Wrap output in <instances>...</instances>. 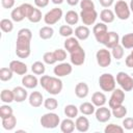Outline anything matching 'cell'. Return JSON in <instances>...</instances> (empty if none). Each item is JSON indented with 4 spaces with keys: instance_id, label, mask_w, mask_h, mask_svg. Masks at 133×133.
Instances as JSON below:
<instances>
[{
    "instance_id": "6da1fadb",
    "label": "cell",
    "mask_w": 133,
    "mask_h": 133,
    "mask_svg": "<svg viewBox=\"0 0 133 133\" xmlns=\"http://www.w3.org/2000/svg\"><path fill=\"white\" fill-rule=\"evenodd\" d=\"M30 42H31V39H29V38L22 37V36H17L16 54L19 58H27L30 55V53H31Z\"/></svg>"
},
{
    "instance_id": "7a4b0ae2",
    "label": "cell",
    "mask_w": 133,
    "mask_h": 133,
    "mask_svg": "<svg viewBox=\"0 0 133 133\" xmlns=\"http://www.w3.org/2000/svg\"><path fill=\"white\" fill-rule=\"evenodd\" d=\"M39 123L45 129H54L60 125V117L54 112H48L41 116Z\"/></svg>"
},
{
    "instance_id": "3957f363",
    "label": "cell",
    "mask_w": 133,
    "mask_h": 133,
    "mask_svg": "<svg viewBox=\"0 0 133 133\" xmlns=\"http://www.w3.org/2000/svg\"><path fill=\"white\" fill-rule=\"evenodd\" d=\"M99 85L103 91H112L115 88L116 80L110 73H104L99 77Z\"/></svg>"
},
{
    "instance_id": "277c9868",
    "label": "cell",
    "mask_w": 133,
    "mask_h": 133,
    "mask_svg": "<svg viewBox=\"0 0 133 133\" xmlns=\"http://www.w3.org/2000/svg\"><path fill=\"white\" fill-rule=\"evenodd\" d=\"M114 14L119 20H128L131 15V9L126 0H118L114 4Z\"/></svg>"
},
{
    "instance_id": "5b68a950",
    "label": "cell",
    "mask_w": 133,
    "mask_h": 133,
    "mask_svg": "<svg viewBox=\"0 0 133 133\" xmlns=\"http://www.w3.org/2000/svg\"><path fill=\"white\" fill-rule=\"evenodd\" d=\"M116 83L125 91H131L133 89V78L126 72H118L116 74Z\"/></svg>"
},
{
    "instance_id": "8992f818",
    "label": "cell",
    "mask_w": 133,
    "mask_h": 133,
    "mask_svg": "<svg viewBox=\"0 0 133 133\" xmlns=\"http://www.w3.org/2000/svg\"><path fill=\"white\" fill-rule=\"evenodd\" d=\"M92 33L95 35L96 41L99 44L104 45L105 44V41H106V37H107V34H108V27H107V25L105 23L99 22L96 25H94V27H92Z\"/></svg>"
},
{
    "instance_id": "52a82bcc",
    "label": "cell",
    "mask_w": 133,
    "mask_h": 133,
    "mask_svg": "<svg viewBox=\"0 0 133 133\" xmlns=\"http://www.w3.org/2000/svg\"><path fill=\"white\" fill-rule=\"evenodd\" d=\"M62 87H63V84H62L61 79L59 77H56V76L55 77H52L51 76V78L49 79V81L46 84V86H45L44 89L48 94L53 95V96H56V95H58V94L61 92Z\"/></svg>"
},
{
    "instance_id": "ba28073f",
    "label": "cell",
    "mask_w": 133,
    "mask_h": 133,
    "mask_svg": "<svg viewBox=\"0 0 133 133\" xmlns=\"http://www.w3.org/2000/svg\"><path fill=\"white\" fill-rule=\"evenodd\" d=\"M96 59H97V63L99 64V66L107 68L111 64V60H112L111 52L107 48H102L97 51Z\"/></svg>"
},
{
    "instance_id": "9c48e42d",
    "label": "cell",
    "mask_w": 133,
    "mask_h": 133,
    "mask_svg": "<svg viewBox=\"0 0 133 133\" xmlns=\"http://www.w3.org/2000/svg\"><path fill=\"white\" fill-rule=\"evenodd\" d=\"M61 18H62V9L59 7H54L50 9L48 12H46V15L44 16V22L47 25H54L58 21H60Z\"/></svg>"
},
{
    "instance_id": "30bf717a",
    "label": "cell",
    "mask_w": 133,
    "mask_h": 133,
    "mask_svg": "<svg viewBox=\"0 0 133 133\" xmlns=\"http://www.w3.org/2000/svg\"><path fill=\"white\" fill-rule=\"evenodd\" d=\"M124 101H125V90H123L122 88H114L108 101L109 108L112 109L118 105H122Z\"/></svg>"
},
{
    "instance_id": "8fae6325",
    "label": "cell",
    "mask_w": 133,
    "mask_h": 133,
    "mask_svg": "<svg viewBox=\"0 0 133 133\" xmlns=\"http://www.w3.org/2000/svg\"><path fill=\"white\" fill-rule=\"evenodd\" d=\"M79 16H80L82 23L86 26H89V25H94L96 23L97 18H98V12H97L96 8H94V9H81Z\"/></svg>"
},
{
    "instance_id": "7c38bea8",
    "label": "cell",
    "mask_w": 133,
    "mask_h": 133,
    "mask_svg": "<svg viewBox=\"0 0 133 133\" xmlns=\"http://www.w3.org/2000/svg\"><path fill=\"white\" fill-rule=\"evenodd\" d=\"M70 60H71V63L76 65V66H79V65H82L85 61V51L84 49L79 46L77 49H75L73 52L70 53Z\"/></svg>"
},
{
    "instance_id": "4fadbf2b",
    "label": "cell",
    "mask_w": 133,
    "mask_h": 133,
    "mask_svg": "<svg viewBox=\"0 0 133 133\" xmlns=\"http://www.w3.org/2000/svg\"><path fill=\"white\" fill-rule=\"evenodd\" d=\"M73 72V66L71 63L69 62H60L58 63L57 65L54 66L53 69V73L56 77H65V76H69L71 73Z\"/></svg>"
},
{
    "instance_id": "5bb4252c",
    "label": "cell",
    "mask_w": 133,
    "mask_h": 133,
    "mask_svg": "<svg viewBox=\"0 0 133 133\" xmlns=\"http://www.w3.org/2000/svg\"><path fill=\"white\" fill-rule=\"evenodd\" d=\"M111 115H112V112L109 108L105 107V106H101V107H98L95 111V116H96V119L100 123H107L110 118H111Z\"/></svg>"
},
{
    "instance_id": "9a60e30c",
    "label": "cell",
    "mask_w": 133,
    "mask_h": 133,
    "mask_svg": "<svg viewBox=\"0 0 133 133\" xmlns=\"http://www.w3.org/2000/svg\"><path fill=\"white\" fill-rule=\"evenodd\" d=\"M9 68L11 69V71L14 72V74L21 75V76L26 75V73L28 71V68H27L26 63H24L21 60H17V59L16 60H11L9 62Z\"/></svg>"
},
{
    "instance_id": "2e32d148",
    "label": "cell",
    "mask_w": 133,
    "mask_h": 133,
    "mask_svg": "<svg viewBox=\"0 0 133 133\" xmlns=\"http://www.w3.org/2000/svg\"><path fill=\"white\" fill-rule=\"evenodd\" d=\"M28 101L31 107L33 108H38L42 106V104H44V97L43 94L39 91H32L29 97H28Z\"/></svg>"
},
{
    "instance_id": "e0dca14e",
    "label": "cell",
    "mask_w": 133,
    "mask_h": 133,
    "mask_svg": "<svg viewBox=\"0 0 133 133\" xmlns=\"http://www.w3.org/2000/svg\"><path fill=\"white\" fill-rule=\"evenodd\" d=\"M119 42L121 41H119L118 33H116L115 31H108V34H107V37H106L104 46L106 48H108V49H112L114 46L118 45Z\"/></svg>"
},
{
    "instance_id": "ac0fdd59",
    "label": "cell",
    "mask_w": 133,
    "mask_h": 133,
    "mask_svg": "<svg viewBox=\"0 0 133 133\" xmlns=\"http://www.w3.org/2000/svg\"><path fill=\"white\" fill-rule=\"evenodd\" d=\"M38 82H39V80L36 78L35 75H24L22 78V85L29 89L35 88L37 86Z\"/></svg>"
},
{
    "instance_id": "d6986e66",
    "label": "cell",
    "mask_w": 133,
    "mask_h": 133,
    "mask_svg": "<svg viewBox=\"0 0 133 133\" xmlns=\"http://www.w3.org/2000/svg\"><path fill=\"white\" fill-rule=\"evenodd\" d=\"M75 36L79 39V41H85L88 38L89 34H90V30L88 28V26L86 25H80L78 27H76L75 31H74Z\"/></svg>"
},
{
    "instance_id": "ffe728a7",
    "label": "cell",
    "mask_w": 133,
    "mask_h": 133,
    "mask_svg": "<svg viewBox=\"0 0 133 133\" xmlns=\"http://www.w3.org/2000/svg\"><path fill=\"white\" fill-rule=\"evenodd\" d=\"M12 91H14V96H15V101L17 103L24 102L28 97V92L26 90V87H24V86H16L12 89Z\"/></svg>"
},
{
    "instance_id": "44dd1931",
    "label": "cell",
    "mask_w": 133,
    "mask_h": 133,
    "mask_svg": "<svg viewBox=\"0 0 133 133\" xmlns=\"http://www.w3.org/2000/svg\"><path fill=\"white\" fill-rule=\"evenodd\" d=\"M89 92V87L87 85V83L85 82H79L76 84L75 86V95L80 98V99H84L88 96Z\"/></svg>"
},
{
    "instance_id": "7402d4cb",
    "label": "cell",
    "mask_w": 133,
    "mask_h": 133,
    "mask_svg": "<svg viewBox=\"0 0 133 133\" xmlns=\"http://www.w3.org/2000/svg\"><path fill=\"white\" fill-rule=\"evenodd\" d=\"M75 126L77 131L79 132H86L89 129V121L86 116H77L75 121Z\"/></svg>"
},
{
    "instance_id": "603a6c76",
    "label": "cell",
    "mask_w": 133,
    "mask_h": 133,
    "mask_svg": "<svg viewBox=\"0 0 133 133\" xmlns=\"http://www.w3.org/2000/svg\"><path fill=\"white\" fill-rule=\"evenodd\" d=\"M107 102V98L105 96L104 92L102 91H96L92 94L91 96V103L96 106V107H101L104 106Z\"/></svg>"
},
{
    "instance_id": "cb8c5ba5",
    "label": "cell",
    "mask_w": 133,
    "mask_h": 133,
    "mask_svg": "<svg viewBox=\"0 0 133 133\" xmlns=\"http://www.w3.org/2000/svg\"><path fill=\"white\" fill-rule=\"evenodd\" d=\"M75 128V122L70 117H66L60 122V130L62 133H72Z\"/></svg>"
},
{
    "instance_id": "d4e9b609",
    "label": "cell",
    "mask_w": 133,
    "mask_h": 133,
    "mask_svg": "<svg viewBox=\"0 0 133 133\" xmlns=\"http://www.w3.org/2000/svg\"><path fill=\"white\" fill-rule=\"evenodd\" d=\"M63 46H64V49L66 50V52H69V53H71V52H73L75 49H77L79 46H80V44H79V39L75 36H70V37H66V39L64 41V43H63Z\"/></svg>"
},
{
    "instance_id": "484cf974",
    "label": "cell",
    "mask_w": 133,
    "mask_h": 133,
    "mask_svg": "<svg viewBox=\"0 0 133 133\" xmlns=\"http://www.w3.org/2000/svg\"><path fill=\"white\" fill-rule=\"evenodd\" d=\"M100 19L103 23L105 24H109V23H112L115 19V14L114 11H112L111 9L109 8H104L103 10H101L100 12Z\"/></svg>"
},
{
    "instance_id": "4316f807",
    "label": "cell",
    "mask_w": 133,
    "mask_h": 133,
    "mask_svg": "<svg viewBox=\"0 0 133 133\" xmlns=\"http://www.w3.org/2000/svg\"><path fill=\"white\" fill-rule=\"evenodd\" d=\"M79 19H80L79 14L72 9L66 11V14L64 15V20L68 25H76L79 22Z\"/></svg>"
},
{
    "instance_id": "83f0119b",
    "label": "cell",
    "mask_w": 133,
    "mask_h": 133,
    "mask_svg": "<svg viewBox=\"0 0 133 133\" xmlns=\"http://www.w3.org/2000/svg\"><path fill=\"white\" fill-rule=\"evenodd\" d=\"M79 111L83 115H91L96 111V106L90 102H84L79 106Z\"/></svg>"
},
{
    "instance_id": "f1b7e54d",
    "label": "cell",
    "mask_w": 133,
    "mask_h": 133,
    "mask_svg": "<svg viewBox=\"0 0 133 133\" xmlns=\"http://www.w3.org/2000/svg\"><path fill=\"white\" fill-rule=\"evenodd\" d=\"M16 125H17V118L14 114L8 117L2 118V127H3V129H5L7 131L12 130L16 127Z\"/></svg>"
},
{
    "instance_id": "f546056e",
    "label": "cell",
    "mask_w": 133,
    "mask_h": 133,
    "mask_svg": "<svg viewBox=\"0 0 133 133\" xmlns=\"http://www.w3.org/2000/svg\"><path fill=\"white\" fill-rule=\"evenodd\" d=\"M0 99L4 104H10L11 102L15 101L14 91L10 89H2L0 94Z\"/></svg>"
},
{
    "instance_id": "4dcf8cb0",
    "label": "cell",
    "mask_w": 133,
    "mask_h": 133,
    "mask_svg": "<svg viewBox=\"0 0 133 133\" xmlns=\"http://www.w3.org/2000/svg\"><path fill=\"white\" fill-rule=\"evenodd\" d=\"M38 35L42 39H50L54 35V29L51 26H44L39 29Z\"/></svg>"
},
{
    "instance_id": "1f68e13d",
    "label": "cell",
    "mask_w": 133,
    "mask_h": 133,
    "mask_svg": "<svg viewBox=\"0 0 133 133\" xmlns=\"http://www.w3.org/2000/svg\"><path fill=\"white\" fill-rule=\"evenodd\" d=\"M63 112H64V114H65V116H66V117L74 118V117H77V116H78L79 108H78L76 105L69 104V105H65Z\"/></svg>"
},
{
    "instance_id": "d6a6232c",
    "label": "cell",
    "mask_w": 133,
    "mask_h": 133,
    "mask_svg": "<svg viewBox=\"0 0 133 133\" xmlns=\"http://www.w3.org/2000/svg\"><path fill=\"white\" fill-rule=\"evenodd\" d=\"M121 45L125 49H133V32L124 34L121 38Z\"/></svg>"
},
{
    "instance_id": "836d02e7",
    "label": "cell",
    "mask_w": 133,
    "mask_h": 133,
    "mask_svg": "<svg viewBox=\"0 0 133 133\" xmlns=\"http://www.w3.org/2000/svg\"><path fill=\"white\" fill-rule=\"evenodd\" d=\"M31 71L34 75H44L46 72L45 62L42 61H35L31 64Z\"/></svg>"
},
{
    "instance_id": "e575fe53",
    "label": "cell",
    "mask_w": 133,
    "mask_h": 133,
    "mask_svg": "<svg viewBox=\"0 0 133 133\" xmlns=\"http://www.w3.org/2000/svg\"><path fill=\"white\" fill-rule=\"evenodd\" d=\"M111 112H112V115L114 117H116V118H123V117H125L127 115V112L128 111H127L126 106H124L122 104V105H118V106L112 108Z\"/></svg>"
},
{
    "instance_id": "d590c367",
    "label": "cell",
    "mask_w": 133,
    "mask_h": 133,
    "mask_svg": "<svg viewBox=\"0 0 133 133\" xmlns=\"http://www.w3.org/2000/svg\"><path fill=\"white\" fill-rule=\"evenodd\" d=\"M10 17H11V20H12L14 22H17V23H18V22H22V21L26 18V17L24 16V14H23V11H22V9H21L20 6L14 8V9L11 10Z\"/></svg>"
},
{
    "instance_id": "8d00e7d4",
    "label": "cell",
    "mask_w": 133,
    "mask_h": 133,
    "mask_svg": "<svg viewBox=\"0 0 133 133\" xmlns=\"http://www.w3.org/2000/svg\"><path fill=\"white\" fill-rule=\"evenodd\" d=\"M0 28L3 32L5 33H9L12 31L14 29V23H12V20H9V19H2L0 21Z\"/></svg>"
},
{
    "instance_id": "74e56055",
    "label": "cell",
    "mask_w": 133,
    "mask_h": 133,
    "mask_svg": "<svg viewBox=\"0 0 133 133\" xmlns=\"http://www.w3.org/2000/svg\"><path fill=\"white\" fill-rule=\"evenodd\" d=\"M14 76V72L11 71V69L8 68H1L0 69V79L1 81H9Z\"/></svg>"
},
{
    "instance_id": "f35d334b",
    "label": "cell",
    "mask_w": 133,
    "mask_h": 133,
    "mask_svg": "<svg viewBox=\"0 0 133 133\" xmlns=\"http://www.w3.org/2000/svg\"><path fill=\"white\" fill-rule=\"evenodd\" d=\"M111 55H112V57H113L114 59L121 60V59L123 58V56H124V47H123L121 44L114 46V47L111 49Z\"/></svg>"
},
{
    "instance_id": "ab89813d",
    "label": "cell",
    "mask_w": 133,
    "mask_h": 133,
    "mask_svg": "<svg viewBox=\"0 0 133 133\" xmlns=\"http://www.w3.org/2000/svg\"><path fill=\"white\" fill-rule=\"evenodd\" d=\"M44 106L47 110L53 111L58 107V101L55 98H47L44 101Z\"/></svg>"
},
{
    "instance_id": "60d3db41",
    "label": "cell",
    "mask_w": 133,
    "mask_h": 133,
    "mask_svg": "<svg viewBox=\"0 0 133 133\" xmlns=\"http://www.w3.org/2000/svg\"><path fill=\"white\" fill-rule=\"evenodd\" d=\"M42 17H43V15H42L41 9L34 7V9L32 10V12L29 15V17H28L27 19H28L31 23H38V22L42 20Z\"/></svg>"
},
{
    "instance_id": "b9f144b4",
    "label": "cell",
    "mask_w": 133,
    "mask_h": 133,
    "mask_svg": "<svg viewBox=\"0 0 133 133\" xmlns=\"http://www.w3.org/2000/svg\"><path fill=\"white\" fill-rule=\"evenodd\" d=\"M124 127H121L118 125H115V124H108L105 129H104V132L105 133H123L124 132Z\"/></svg>"
},
{
    "instance_id": "7bdbcfd3",
    "label": "cell",
    "mask_w": 133,
    "mask_h": 133,
    "mask_svg": "<svg viewBox=\"0 0 133 133\" xmlns=\"http://www.w3.org/2000/svg\"><path fill=\"white\" fill-rule=\"evenodd\" d=\"M12 114H14V110L8 104H4V105L0 106V117L1 118L8 117V116H10Z\"/></svg>"
},
{
    "instance_id": "ee69618b",
    "label": "cell",
    "mask_w": 133,
    "mask_h": 133,
    "mask_svg": "<svg viewBox=\"0 0 133 133\" xmlns=\"http://www.w3.org/2000/svg\"><path fill=\"white\" fill-rule=\"evenodd\" d=\"M74 33V30L71 25H62L59 27V34L63 37H70Z\"/></svg>"
},
{
    "instance_id": "f6af8a7d",
    "label": "cell",
    "mask_w": 133,
    "mask_h": 133,
    "mask_svg": "<svg viewBox=\"0 0 133 133\" xmlns=\"http://www.w3.org/2000/svg\"><path fill=\"white\" fill-rule=\"evenodd\" d=\"M43 61L45 63H47V64H54L57 60H56V58L54 56V53L48 51V52L44 53V55H43Z\"/></svg>"
},
{
    "instance_id": "bcb514c9",
    "label": "cell",
    "mask_w": 133,
    "mask_h": 133,
    "mask_svg": "<svg viewBox=\"0 0 133 133\" xmlns=\"http://www.w3.org/2000/svg\"><path fill=\"white\" fill-rule=\"evenodd\" d=\"M53 53H54V56H55L57 61L62 62L66 58V51H65V49H56L55 51H53Z\"/></svg>"
},
{
    "instance_id": "7dc6e473",
    "label": "cell",
    "mask_w": 133,
    "mask_h": 133,
    "mask_svg": "<svg viewBox=\"0 0 133 133\" xmlns=\"http://www.w3.org/2000/svg\"><path fill=\"white\" fill-rule=\"evenodd\" d=\"M20 7H21V9H22V11H23V14H24V16H25L26 18H28L29 15H30V14L32 12V10L34 9L33 5H31L30 3H22V4L20 5Z\"/></svg>"
},
{
    "instance_id": "c3c4849f",
    "label": "cell",
    "mask_w": 133,
    "mask_h": 133,
    "mask_svg": "<svg viewBox=\"0 0 133 133\" xmlns=\"http://www.w3.org/2000/svg\"><path fill=\"white\" fill-rule=\"evenodd\" d=\"M80 8L81 9H94L95 3L92 0H81L80 1Z\"/></svg>"
},
{
    "instance_id": "681fc988",
    "label": "cell",
    "mask_w": 133,
    "mask_h": 133,
    "mask_svg": "<svg viewBox=\"0 0 133 133\" xmlns=\"http://www.w3.org/2000/svg\"><path fill=\"white\" fill-rule=\"evenodd\" d=\"M17 36H22V37H26V38H29L31 39L32 38V32L30 29L28 28H22L18 31V34Z\"/></svg>"
},
{
    "instance_id": "f907efd6",
    "label": "cell",
    "mask_w": 133,
    "mask_h": 133,
    "mask_svg": "<svg viewBox=\"0 0 133 133\" xmlns=\"http://www.w3.org/2000/svg\"><path fill=\"white\" fill-rule=\"evenodd\" d=\"M123 127L126 130L133 129V117H126L123 119Z\"/></svg>"
},
{
    "instance_id": "816d5d0a",
    "label": "cell",
    "mask_w": 133,
    "mask_h": 133,
    "mask_svg": "<svg viewBox=\"0 0 133 133\" xmlns=\"http://www.w3.org/2000/svg\"><path fill=\"white\" fill-rule=\"evenodd\" d=\"M15 3H16V0H1V4L3 8H6V9L12 8Z\"/></svg>"
},
{
    "instance_id": "f5cc1de1",
    "label": "cell",
    "mask_w": 133,
    "mask_h": 133,
    "mask_svg": "<svg viewBox=\"0 0 133 133\" xmlns=\"http://www.w3.org/2000/svg\"><path fill=\"white\" fill-rule=\"evenodd\" d=\"M33 1H34L35 6L38 7V8H44V7H46V6L49 4V2H50V0H33Z\"/></svg>"
},
{
    "instance_id": "db71d44e",
    "label": "cell",
    "mask_w": 133,
    "mask_h": 133,
    "mask_svg": "<svg viewBox=\"0 0 133 133\" xmlns=\"http://www.w3.org/2000/svg\"><path fill=\"white\" fill-rule=\"evenodd\" d=\"M50 78H51V76H49V75H42V77L39 79V84H41V86L43 88H45V86L48 83V81H49Z\"/></svg>"
},
{
    "instance_id": "11a10c76",
    "label": "cell",
    "mask_w": 133,
    "mask_h": 133,
    "mask_svg": "<svg viewBox=\"0 0 133 133\" xmlns=\"http://www.w3.org/2000/svg\"><path fill=\"white\" fill-rule=\"evenodd\" d=\"M99 2H100V4H101L103 7L108 8V7H110V6L113 4L114 0H99Z\"/></svg>"
},
{
    "instance_id": "9f6ffc18",
    "label": "cell",
    "mask_w": 133,
    "mask_h": 133,
    "mask_svg": "<svg viewBox=\"0 0 133 133\" xmlns=\"http://www.w3.org/2000/svg\"><path fill=\"white\" fill-rule=\"evenodd\" d=\"M125 63H126V65L128 66V68H133V56L131 55V54H129L127 57H126V59H125Z\"/></svg>"
},
{
    "instance_id": "6f0895ef",
    "label": "cell",
    "mask_w": 133,
    "mask_h": 133,
    "mask_svg": "<svg viewBox=\"0 0 133 133\" xmlns=\"http://www.w3.org/2000/svg\"><path fill=\"white\" fill-rule=\"evenodd\" d=\"M80 1H81V0H66V3H68L69 5H71V6H75V5H77Z\"/></svg>"
},
{
    "instance_id": "680465c9",
    "label": "cell",
    "mask_w": 133,
    "mask_h": 133,
    "mask_svg": "<svg viewBox=\"0 0 133 133\" xmlns=\"http://www.w3.org/2000/svg\"><path fill=\"white\" fill-rule=\"evenodd\" d=\"M51 1H52L54 4H56V5H59V4H61V3H62L64 0H51Z\"/></svg>"
},
{
    "instance_id": "91938a15",
    "label": "cell",
    "mask_w": 133,
    "mask_h": 133,
    "mask_svg": "<svg viewBox=\"0 0 133 133\" xmlns=\"http://www.w3.org/2000/svg\"><path fill=\"white\" fill-rule=\"evenodd\" d=\"M129 6H130V9H131V12H133V0H130Z\"/></svg>"
},
{
    "instance_id": "94428289",
    "label": "cell",
    "mask_w": 133,
    "mask_h": 133,
    "mask_svg": "<svg viewBox=\"0 0 133 133\" xmlns=\"http://www.w3.org/2000/svg\"><path fill=\"white\" fill-rule=\"evenodd\" d=\"M130 54H131V55H132V56H133V50H132V51H131V53H130Z\"/></svg>"
}]
</instances>
